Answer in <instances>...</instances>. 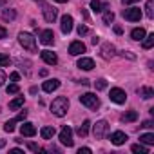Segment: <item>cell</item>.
<instances>
[{"instance_id":"cell-45","label":"cell","mask_w":154,"mask_h":154,"mask_svg":"<svg viewBox=\"0 0 154 154\" xmlns=\"http://www.w3.org/2000/svg\"><path fill=\"white\" fill-rule=\"evenodd\" d=\"M114 33H116V35H122V33H123V29H122L120 26H114Z\"/></svg>"},{"instance_id":"cell-14","label":"cell","mask_w":154,"mask_h":154,"mask_svg":"<svg viewBox=\"0 0 154 154\" xmlns=\"http://www.w3.org/2000/svg\"><path fill=\"white\" fill-rule=\"evenodd\" d=\"M100 53H102V58L111 60V58L114 56L116 49H114V45H112V44H109V42H107V44H103V45H102V51H100Z\"/></svg>"},{"instance_id":"cell-31","label":"cell","mask_w":154,"mask_h":154,"mask_svg":"<svg viewBox=\"0 0 154 154\" xmlns=\"http://www.w3.org/2000/svg\"><path fill=\"white\" fill-rule=\"evenodd\" d=\"M112 20H114V13L112 11H105L103 13V24H112Z\"/></svg>"},{"instance_id":"cell-8","label":"cell","mask_w":154,"mask_h":154,"mask_svg":"<svg viewBox=\"0 0 154 154\" xmlns=\"http://www.w3.org/2000/svg\"><path fill=\"white\" fill-rule=\"evenodd\" d=\"M123 18L125 20H129V22H140V18H141V9H138V8H129V9H123Z\"/></svg>"},{"instance_id":"cell-4","label":"cell","mask_w":154,"mask_h":154,"mask_svg":"<svg viewBox=\"0 0 154 154\" xmlns=\"http://www.w3.org/2000/svg\"><path fill=\"white\" fill-rule=\"evenodd\" d=\"M38 4H40V8H42V13H44V18L49 22V24H53L54 20H56V17H58V13H56V9L53 8V6H49V4H45L44 0H38Z\"/></svg>"},{"instance_id":"cell-3","label":"cell","mask_w":154,"mask_h":154,"mask_svg":"<svg viewBox=\"0 0 154 154\" xmlns=\"http://www.w3.org/2000/svg\"><path fill=\"white\" fill-rule=\"evenodd\" d=\"M80 103L85 105V107L91 109V111H96V109L100 107V100H98V96L93 94V93H85V94H82V96H80Z\"/></svg>"},{"instance_id":"cell-37","label":"cell","mask_w":154,"mask_h":154,"mask_svg":"<svg viewBox=\"0 0 154 154\" xmlns=\"http://www.w3.org/2000/svg\"><path fill=\"white\" fill-rule=\"evenodd\" d=\"M9 80H11V82H18V80H20V74H18V72H11V74H9Z\"/></svg>"},{"instance_id":"cell-36","label":"cell","mask_w":154,"mask_h":154,"mask_svg":"<svg viewBox=\"0 0 154 154\" xmlns=\"http://www.w3.org/2000/svg\"><path fill=\"white\" fill-rule=\"evenodd\" d=\"M26 116H27V111H20V114H18L15 120H17V122H24V120H26Z\"/></svg>"},{"instance_id":"cell-20","label":"cell","mask_w":154,"mask_h":154,"mask_svg":"<svg viewBox=\"0 0 154 154\" xmlns=\"http://www.w3.org/2000/svg\"><path fill=\"white\" fill-rule=\"evenodd\" d=\"M54 134H56L54 127H42V129H40V136H42L44 140H51Z\"/></svg>"},{"instance_id":"cell-11","label":"cell","mask_w":154,"mask_h":154,"mask_svg":"<svg viewBox=\"0 0 154 154\" xmlns=\"http://www.w3.org/2000/svg\"><path fill=\"white\" fill-rule=\"evenodd\" d=\"M54 42V33L51 31V29H44L42 33H40V44H44V45H51Z\"/></svg>"},{"instance_id":"cell-12","label":"cell","mask_w":154,"mask_h":154,"mask_svg":"<svg viewBox=\"0 0 154 154\" xmlns=\"http://www.w3.org/2000/svg\"><path fill=\"white\" fill-rule=\"evenodd\" d=\"M40 56H42V60H44L45 63H49V65H56V63H58V56H56L53 51H47V49H45V51L40 53Z\"/></svg>"},{"instance_id":"cell-26","label":"cell","mask_w":154,"mask_h":154,"mask_svg":"<svg viewBox=\"0 0 154 154\" xmlns=\"http://www.w3.org/2000/svg\"><path fill=\"white\" fill-rule=\"evenodd\" d=\"M143 49H150L152 45H154V33L152 35H149V36H143Z\"/></svg>"},{"instance_id":"cell-49","label":"cell","mask_w":154,"mask_h":154,"mask_svg":"<svg viewBox=\"0 0 154 154\" xmlns=\"http://www.w3.org/2000/svg\"><path fill=\"white\" fill-rule=\"evenodd\" d=\"M54 2H60V4H65V2H67V0H54Z\"/></svg>"},{"instance_id":"cell-46","label":"cell","mask_w":154,"mask_h":154,"mask_svg":"<svg viewBox=\"0 0 154 154\" xmlns=\"http://www.w3.org/2000/svg\"><path fill=\"white\" fill-rule=\"evenodd\" d=\"M11 152H13V154H22L24 150H22V149H11Z\"/></svg>"},{"instance_id":"cell-48","label":"cell","mask_w":154,"mask_h":154,"mask_svg":"<svg viewBox=\"0 0 154 154\" xmlns=\"http://www.w3.org/2000/svg\"><path fill=\"white\" fill-rule=\"evenodd\" d=\"M6 147V140H0V149H4Z\"/></svg>"},{"instance_id":"cell-18","label":"cell","mask_w":154,"mask_h":154,"mask_svg":"<svg viewBox=\"0 0 154 154\" xmlns=\"http://www.w3.org/2000/svg\"><path fill=\"white\" fill-rule=\"evenodd\" d=\"M89 129H91V122L89 120H85L78 129H76V132H78V136H82V138H85L87 134H89Z\"/></svg>"},{"instance_id":"cell-28","label":"cell","mask_w":154,"mask_h":154,"mask_svg":"<svg viewBox=\"0 0 154 154\" xmlns=\"http://www.w3.org/2000/svg\"><path fill=\"white\" fill-rule=\"evenodd\" d=\"M103 8H105V6L100 2V0H91V9H93L94 13H102Z\"/></svg>"},{"instance_id":"cell-38","label":"cell","mask_w":154,"mask_h":154,"mask_svg":"<svg viewBox=\"0 0 154 154\" xmlns=\"http://www.w3.org/2000/svg\"><path fill=\"white\" fill-rule=\"evenodd\" d=\"M27 147H29V149H31L33 152H38V150H42V149H40V147H38L36 143H33V141H31V143H27Z\"/></svg>"},{"instance_id":"cell-5","label":"cell","mask_w":154,"mask_h":154,"mask_svg":"<svg viewBox=\"0 0 154 154\" xmlns=\"http://www.w3.org/2000/svg\"><path fill=\"white\" fill-rule=\"evenodd\" d=\"M109 98H111V102H114V103H118V105H122V103H125V102H127V94H125V91H123V89H120V87L111 89Z\"/></svg>"},{"instance_id":"cell-39","label":"cell","mask_w":154,"mask_h":154,"mask_svg":"<svg viewBox=\"0 0 154 154\" xmlns=\"http://www.w3.org/2000/svg\"><path fill=\"white\" fill-rule=\"evenodd\" d=\"M141 127H145V129H152V127H154V123H152L150 120H147V122H143V123H141Z\"/></svg>"},{"instance_id":"cell-33","label":"cell","mask_w":154,"mask_h":154,"mask_svg":"<svg viewBox=\"0 0 154 154\" xmlns=\"http://www.w3.org/2000/svg\"><path fill=\"white\" fill-rule=\"evenodd\" d=\"M15 125H17V120H8L6 125H4V131L6 132H13L15 131Z\"/></svg>"},{"instance_id":"cell-30","label":"cell","mask_w":154,"mask_h":154,"mask_svg":"<svg viewBox=\"0 0 154 154\" xmlns=\"http://www.w3.org/2000/svg\"><path fill=\"white\" fill-rule=\"evenodd\" d=\"M94 89H96V91H103V89H107V80H103V78L96 80V82H94Z\"/></svg>"},{"instance_id":"cell-22","label":"cell","mask_w":154,"mask_h":154,"mask_svg":"<svg viewBox=\"0 0 154 154\" xmlns=\"http://www.w3.org/2000/svg\"><path fill=\"white\" fill-rule=\"evenodd\" d=\"M138 94H140L141 98L149 100V98L154 96V89H152V87H140V89H138Z\"/></svg>"},{"instance_id":"cell-21","label":"cell","mask_w":154,"mask_h":154,"mask_svg":"<svg viewBox=\"0 0 154 154\" xmlns=\"http://www.w3.org/2000/svg\"><path fill=\"white\" fill-rule=\"evenodd\" d=\"M143 36H145V29H143V27H136V29H132V31H131V38H132V40H136V42L143 40Z\"/></svg>"},{"instance_id":"cell-35","label":"cell","mask_w":154,"mask_h":154,"mask_svg":"<svg viewBox=\"0 0 154 154\" xmlns=\"http://www.w3.org/2000/svg\"><path fill=\"white\" fill-rule=\"evenodd\" d=\"M89 33V29H87V26H84V24H80L78 26V35L80 36H84V35H87Z\"/></svg>"},{"instance_id":"cell-43","label":"cell","mask_w":154,"mask_h":154,"mask_svg":"<svg viewBox=\"0 0 154 154\" xmlns=\"http://www.w3.org/2000/svg\"><path fill=\"white\" fill-rule=\"evenodd\" d=\"M4 82H6V72L0 71V85H4Z\"/></svg>"},{"instance_id":"cell-34","label":"cell","mask_w":154,"mask_h":154,"mask_svg":"<svg viewBox=\"0 0 154 154\" xmlns=\"http://www.w3.org/2000/svg\"><path fill=\"white\" fill-rule=\"evenodd\" d=\"M11 63V58L8 54H0V67H8Z\"/></svg>"},{"instance_id":"cell-40","label":"cell","mask_w":154,"mask_h":154,"mask_svg":"<svg viewBox=\"0 0 154 154\" xmlns=\"http://www.w3.org/2000/svg\"><path fill=\"white\" fill-rule=\"evenodd\" d=\"M78 154H91V149L89 147H82V149H78Z\"/></svg>"},{"instance_id":"cell-17","label":"cell","mask_w":154,"mask_h":154,"mask_svg":"<svg viewBox=\"0 0 154 154\" xmlns=\"http://www.w3.org/2000/svg\"><path fill=\"white\" fill-rule=\"evenodd\" d=\"M76 65H78L80 69H84V71H91V69L94 67V62H93V58H85V56H82Z\"/></svg>"},{"instance_id":"cell-2","label":"cell","mask_w":154,"mask_h":154,"mask_svg":"<svg viewBox=\"0 0 154 154\" xmlns=\"http://www.w3.org/2000/svg\"><path fill=\"white\" fill-rule=\"evenodd\" d=\"M18 42H20V45L24 47V49H27V51H31V53H35L36 51V40H35V36L31 35V33H20L18 35Z\"/></svg>"},{"instance_id":"cell-44","label":"cell","mask_w":154,"mask_h":154,"mask_svg":"<svg viewBox=\"0 0 154 154\" xmlns=\"http://www.w3.org/2000/svg\"><path fill=\"white\" fill-rule=\"evenodd\" d=\"M122 56H123V58H125V56H127V58H131V60H134V58H136V56H134V54H131V53H129V51H127V53H125V51H123V53H122Z\"/></svg>"},{"instance_id":"cell-47","label":"cell","mask_w":154,"mask_h":154,"mask_svg":"<svg viewBox=\"0 0 154 154\" xmlns=\"http://www.w3.org/2000/svg\"><path fill=\"white\" fill-rule=\"evenodd\" d=\"M40 76H47V69H42L40 71Z\"/></svg>"},{"instance_id":"cell-27","label":"cell","mask_w":154,"mask_h":154,"mask_svg":"<svg viewBox=\"0 0 154 154\" xmlns=\"http://www.w3.org/2000/svg\"><path fill=\"white\" fill-rule=\"evenodd\" d=\"M131 150H132V152H136V154H147V152H149V149H147L145 145H141V143L132 145V147H131Z\"/></svg>"},{"instance_id":"cell-24","label":"cell","mask_w":154,"mask_h":154,"mask_svg":"<svg viewBox=\"0 0 154 154\" xmlns=\"http://www.w3.org/2000/svg\"><path fill=\"white\" fill-rule=\"evenodd\" d=\"M2 18H4L6 22H8V20L11 22V20H15V18H17V11L8 8V9H4V11H2Z\"/></svg>"},{"instance_id":"cell-15","label":"cell","mask_w":154,"mask_h":154,"mask_svg":"<svg viewBox=\"0 0 154 154\" xmlns=\"http://www.w3.org/2000/svg\"><path fill=\"white\" fill-rule=\"evenodd\" d=\"M20 132H22V136L31 138V136H35V134H36V127H35L33 123L26 122V123H22V125H20Z\"/></svg>"},{"instance_id":"cell-19","label":"cell","mask_w":154,"mask_h":154,"mask_svg":"<svg viewBox=\"0 0 154 154\" xmlns=\"http://www.w3.org/2000/svg\"><path fill=\"white\" fill-rule=\"evenodd\" d=\"M136 120H138L136 111H127V112L122 114V122H125V123H131V122H136Z\"/></svg>"},{"instance_id":"cell-6","label":"cell","mask_w":154,"mask_h":154,"mask_svg":"<svg viewBox=\"0 0 154 154\" xmlns=\"http://www.w3.org/2000/svg\"><path fill=\"white\" fill-rule=\"evenodd\" d=\"M107 131H109V123H107L105 120H100V122H96V123L93 125V134H94L96 140H102Z\"/></svg>"},{"instance_id":"cell-9","label":"cell","mask_w":154,"mask_h":154,"mask_svg":"<svg viewBox=\"0 0 154 154\" xmlns=\"http://www.w3.org/2000/svg\"><path fill=\"white\" fill-rule=\"evenodd\" d=\"M60 29L63 35H69L72 31V17L71 15H63L62 20H60Z\"/></svg>"},{"instance_id":"cell-10","label":"cell","mask_w":154,"mask_h":154,"mask_svg":"<svg viewBox=\"0 0 154 154\" xmlns=\"http://www.w3.org/2000/svg\"><path fill=\"white\" fill-rule=\"evenodd\" d=\"M82 53H85V45L82 44V42H71V45H69V54H72V56H78V54H82Z\"/></svg>"},{"instance_id":"cell-41","label":"cell","mask_w":154,"mask_h":154,"mask_svg":"<svg viewBox=\"0 0 154 154\" xmlns=\"http://www.w3.org/2000/svg\"><path fill=\"white\" fill-rule=\"evenodd\" d=\"M136 2H140V0H122L123 6H132V4H136Z\"/></svg>"},{"instance_id":"cell-13","label":"cell","mask_w":154,"mask_h":154,"mask_svg":"<svg viewBox=\"0 0 154 154\" xmlns=\"http://www.w3.org/2000/svg\"><path fill=\"white\" fill-rule=\"evenodd\" d=\"M127 140L129 138H127V134L123 131H116V132L111 134V143H114V145H123Z\"/></svg>"},{"instance_id":"cell-1","label":"cell","mask_w":154,"mask_h":154,"mask_svg":"<svg viewBox=\"0 0 154 154\" xmlns=\"http://www.w3.org/2000/svg\"><path fill=\"white\" fill-rule=\"evenodd\" d=\"M67 111H69V100L65 98V96H58V98H54L53 100V103H51V112L54 114V116H65L67 114Z\"/></svg>"},{"instance_id":"cell-23","label":"cell","mask_w":154,"mask_h":154,"mask_svg":"<svg viewBox=\"0 0 154 154\" xmlns=\"http://www.w3.org/2000/svg\"><path fill=\"white\" fill-rule=\"evenodd\" d=\"M22 105H24V96H18V98H15V100L9 102V109L11 111H18Z\"/></svg>"},{"instance_id":"cell-7","label":"cell","mask_w":154,"mask_h":154,"mask_svg":"<svg viewBox=\"0 0 154 154\" xmlns=\"http://www.w3.org/2000/svg\"><path fill=\"white\" fill-rule=\"evenodd\" d=\"M60 141H62V145H65V147H72V131H71V127H67V125H63L62 127V131H60Z\"/></svg>"},{"instance_id":"cell-32","label":"cell","mask_w":154,"mask_h":154,"mask_svg":"<svg viewBox=\"0 0 154 154\" xmlns=\"http://www.w3.org/2000/svg\"><path fill=\"white\" fill-rule=\"evenodd\" d=\"M6 91H8V94H18L20 93V87H18V84H9Z\"/></svg>"},{"instance_id":"cell-42","label":"cell","mask_w":154,"mask_h":154,"mask_svg":"<svg viewBox=\"0 0 154 154\" xmlns=\"http://www.w3.org/2000/svg\"><path fill=\"white\" fill-rule=\"evenodd\" d=\"M8 36V31H6V27H2V26H0V40H2V38H6Z\"/></svg>"},{"instance_id":"cell-16","label":"cell","mask_w":154,"mask_h":154,"mask_svg":"<svg viewBox=\"0 0 154 154\" xmlns=\"http://www.w3.org/2000/svg\"><path fill=\"white\" fill-rule=\"evenodd\" d=\"M58 87H60V80H56V78L47 80V82H44V85H42V89H44L45 93H53V91H56Z\"/></svg>"},{"instance_id":"cell-25","label":"cell","mask_w":154,"mask_h":154,"mask_svg":"<svg viewBox=\"0 0 154 154\" xmlns=\"http://www.w3.org/2000/svg\"><path fill=\"white\" fill-rule=\"evenodd\" d=\"M140 143H145V145H154V134H152V132L141 134V136H140Z\"/></svg>"},{"instance_id":"cell-29","label":"cell","mask_w":154,"mask_h":154,"mask_svg":"<svg viewBox=\"0 0 154 154\" xmlns=\"http://www.w3.org/2000/svg\"><path fill=\"white\" fill-rule=\"evenodd\" d=\"M145 13H147L149 18H154V2L152 0H149V2L145 4Z\"/></svg>"}]
</instances>
